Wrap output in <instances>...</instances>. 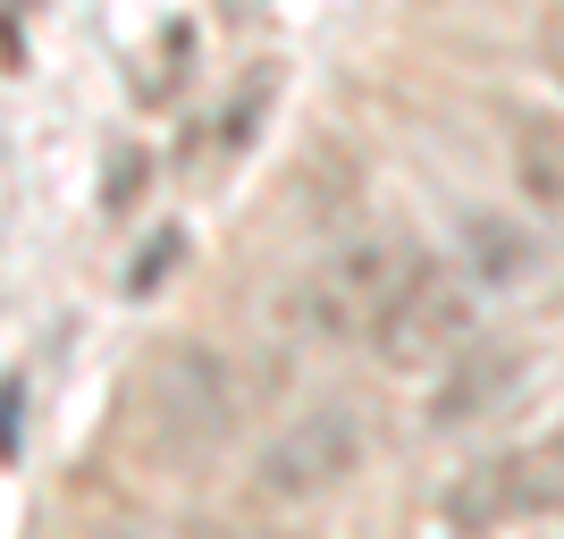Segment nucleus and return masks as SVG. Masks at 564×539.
Returning a JSON list of instances; mask_svg holds the SVG:
<instances>
[{"instance_id": "obj_1", "label": "nucleus", "mask_w": 564, "mask_h": 539, "mask_svg": "<svg viewBox=\"0 0 564 539\" xmlns=\"http://www.w3.org/2000/svg\"><path fill=\"white\" fill-rule=\"evenodd\" d=\"M404 279H413V254H404L397 236H346V245H329L321 261H304L279 287L270 321L295 346H354V337L379 328V312L397 304Z\"/></svg>"}, {"instance_id": "obj_2", "label": "nucleus", "mask_w": 564, "mask_h": 539, "mask_svg": "<svg viewBox=\"0 0 564 539\" xmlns=\"http://www.w3.org/2000/svg\"><path fill=\"white\" fill-rule=\"evenodd\" d=\"M236 430V371L212 346L169 337L143 354L135 371V439L152 464H203L219 455V439Z\"/></svg>"}, {"instance_id": "obj_3", "label": "nucleus", "mask_w": 564, "mask_h": 539, "mask_svg": "<svg viewBox=\"0 0 564 539\" xmlns=\"http://www.w3.org/2000/svg\"><path fill=\"white\" fill-rule=\"evenodd\" d=\"M362 455H371V413L354 397H312L253 455V497L261 506H321L362 472Z\"/></svg>"}, {"instance_id": "obj_4", "label": "nucleus", "mask_w": 564, "mask_h": 539, "mask_svg": "<svg viewBox=\"0 0 564 539\" xmlns=\"http://www.w3.org/2000/svg\"><path fill=\"white\" fill-rule=\"evenodd\" d=\"M556 506H564V439L506 446V455H489V464L455 472L447 497H438V515H447L464 539L506 531V522H531V515H556Z\"/></svg>"}, {"instance_id": "obj_5", "label": "nucleus", "mask_w": 564, "mask_h": 539, "mask_svg": "<svg viewBox=\"0 0 564 539\" xmlns=\"http://www.w3.org/2000/svg\"><path fill=\"white\" fill-rule=\"evenodd\" d=\"M471 279L464 261H413V279L397 287V304L379 312L371 354L388 371H422V363H447V354L471 346Z\"/></svg>"}, {"instance_id": "obj_6", "label": "nucleus", "mask_w": 564, "mask_h": 539, "mask_svg": "<svg viewBox=\"0 0 564 539\" xmlns=\"http://www.w3.org/2000/svg\"><path fill=\"white\" fill-rule=\"evenodd\" d=\"M522 379V354L514 346H464L438 363V388H430V430H455V422H480L489 405H506V388Z\"/></svg>"}, {"instance_id": "obj_7", "label": "nucleus", "mask_w": 564, "mask_h": 539, "mask_svg": "<svg viewBox=\"0 0 564 539\" xmlns=\"http://www.w3.org/2000/svg\"><path fill=\"white\" fill-rule=\"evenodd\" d=\"M506 161H514V194L522 203H540V212L564 219V118L556 110H522Z\"/></svg>"}, {"instance_id": "obj_8", "label": "nucleus", "mask_w": 564, "mask_h": 539, "mask_svg": "<svg viewBox=\"0 0 564 539\" xmlns=\"http://www.w3.org/2000/svg\"><path fill=\"white\" fill-rule=\"evenodd\" d=\"M471 254H480V279L489 287L531 279V245H522L514 228H497V219H471Z\"/></svg>"}, {"instance_id": "obj_9", "label": "nucleus", "mask_w": 564, "mask_h": 539, "mask_svg": "<svg viewBox=\"0 0 564 539\" xmlns=\"http://www.w3.org/2000/svg\"><path fill=\"white\" fill-rule=\"evenodd\" d=\"M177 254H186V236H177V228H169V236H152V245H143V261L127 270V287H135V295H152V287H161L169 270H177Z\"/></svg>"}, {"instance_id": "obj_10", "label": "nucleus", "mask_w": 564, "mask_h": 539, "mask_svg": "<svg viewBox=\"0 0 564 539\" xmlns=\"http://www.w3.org/2000/svg\"><path fill=\"white\" fill-rule=\"evenodd\" d=\"M540 60H547V76L564 85V0H547V18H540Z\"/></svg>"}, {"instance_id": "obj_11", "label": "nucleus", "mask_w": 564, "mask_h": 539, "mask_svg": "<svg viewBox=\"0 0 564 539\" xmlns=\"http://www.w3.org/2000/svg\"><path fill=\"white\" fill-rule=\"evenodd\" d=\"M18 379H0V455H18Z\"/></svg>"}]
</instances>
